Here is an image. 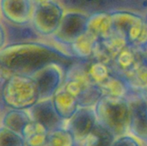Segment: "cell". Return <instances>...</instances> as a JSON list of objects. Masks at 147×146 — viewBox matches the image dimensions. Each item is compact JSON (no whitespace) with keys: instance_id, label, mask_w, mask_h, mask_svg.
I'll return each mask as SVG.
<instances>
[{"instance_id":"obj_1","label":"cell","mask_w":147,"mask_h":146,"mask_svg":"<svg viewBox=\"0 0 147 146\" xmlns=\"http://www.w3.org/2000/svg\"><path fill=\"white\" fill-rule=\"evenodd\" d=\"M78 100L79 107L94 108L102 94L88 72V60L77 59L66 70L61 87Z\"/></svg>"},{"instance_id":"obj_2","label":"cell","mask_w":147,"mask_h":146,"mask_svg":"<svg viewBox=\"0 0 147 146\" xmlns=\"http://www.w3.org/2000/svg\"><path fill=\"white\" fill-rule=\"evenodd\" d=\"M94 108L97 121L115 138L128 133L129 103L127 98L102 96Z\"/></svg>"},{"instance_id":"obj_3","label":"cell","mask_w":147,"mask_h":146,"mask_svg":"<svg viewBox=\"0 0 147 146\" xmlns=\"http://www.w3.org/2000/svg\"><path fill=\"white\" fill-rule=\"evenodd\" d=\"M115 31L126 39L128 45L144 50L147 46V19L130 10L111 11Z\"/></svg>"},{"instance_id":"obj_4","label":"cell","mask_w":147,"mask_h":146,"mask_svg":"<svg viewBox=\"0 0 147 146\" xmlns=\"http://www.w3.org/2000/svg\"><path fill=\"white\" fill-rule=\"evenodd\" d=\"M88 18L89 14L87 13L77 10H65L56 32L51 36L53 40L70 53L68 47L87 31Z\"/></svg>"},{"instance_id":"obj_5","label":"cell","mask_w":147,"mask_h":146,"mask_svg":"<svg viewBox=\"0 0 147 146\" xmlns=\"http://www.w3.org/2000/svg\"><path fill=\"white\" fill-rule=\"evenodd\" d=\"M65 12L58 0L34 4L31 23L41 36H52Z\"/></svg>"},{"instance_id":"obj_6","label":"cell","mask_w":147,"mask_h":146,"mask_svg":"<svg viewBox=\"0 0 147 146\" xmlns=\"http://www.w3.org/2000/svg\"><path fill=\"white\" fill-rule=\"evenodd\" d=\"M67 68L61 64L53 63L32 76L38 87L40 101L51 99L63 86Z\"/></svg>"},{"instance_id":"obj_7","label":"cell","mask_w":147,"mask_h":146,"mask_svg":"<svg viewBox=\"0 0 147 146\" xmlns=\"http://www.w3.org/2000/svg\"><path fill=\"white\" fill-rule=\"evenodd\" d=\"M128 133L147 144V101L140 92H135L128 98Z\"/></svg>"},{"instance_id":"obj_8","label":"cell","mask_w":147,"mask_h":146,"mask_svg":"<svg viewBox=\"0 0 147 146\" xmlns=\"http://www.w3.org/2000/svg\"><path fill=\"white\" fill-rule=\"evenodd\" d=\"M97 123L94 108L79 107L73 116L66 121L65 127L72 133L78 145H82Z\"/></svg>"},{"instance_id":"obj_9","label":"cell","mask_w":147,"mask_h":146,"mask_svg":"<svg viewBox=\"0 0 147 146\" xmlns=\"http://www.w3.org/2000/svg\"><path fill=\"white\" fill-rule=\"evenodd\" d=\"M31 119L46 126L49 131L65 127L66 120L56 111L52 98L39 101L28 109Z\"/></svg>"},{"instance_id":"obj_10","label":"cell","mask_w":147,"mask_h":146,"mask_svg":"<svg viewBox=\"0 0 147 146\" xmlns=\"http://www.w3.org/2000/svg\"><path fill=\"white\" fill-rule=\"evenodd\" d=\"M127 45L128 43L126 39L115 31L110 37L99 40L96 42L93 58L91 59H95L110 65L115 58Z\"/></svg>"},{"instance_id":"obj_11","label":"cell","mask_w":147,"mask_h":146,"mask_svg":"<svg viewBox=\"0 0 147 146\" xmlns=\"http://www.w3.org/2000/svg\"><path fill=\"white\" fill-rule=\"evenodd\" d=\"M87 31L98 40L110 37L115 33L111 12L98 11L90 14L87 22Z\"/></svg>"},{"instance_id":"obj_12","label":"cell","mask_w":147,"mask_h":146,"mask_svg":"<svg viewBox=\"0 0 147 146\" xmlns=\"http://www.w3.org/2000/svg\"><path fill=\"white\" fill-rule=\"evenodd\" d=\"M7 37L9 44H23L40 41L41 35L35 30L31 22L26 24H6Z\"/></svg>"},{"instance_id":"obj_13","label":"cell","mask_w":147,"mask_h":146,"mask_svg":"<svg viewBox=\"0 0 147 146\" xmlns=\"http://www.w3.org/2000/svg\"><path fill=\"white\" fill-rule=\"evenodd\" d=\"M54 108L59 116L65 120H70L79 108L78 100L71 94L60 88L52 97Z\"/></svg>"},{"instance_id":"obj_14","label":"cell","mask_w":147,"mask_h":146,"mask_svg":"<svg viewBox=\"0 0 147 146\" xmlns=\"http://www.w3.org/2000/svg\"><path fill=\"white\" fill-rule=\"evenodd\" d=\"M99 40L89 31L80 35L69 47L70 53L78 59L88 60L93 58L94 49Z\"/></svg>"},{"instance_id":"obj_15","label":"cell","mask_w":147,"mask_h":146,"mask_svg":"<svg viewBox=\"0 0 147 146\" xmlns=\"http://www.w3.org/2000/svg\"><path fill=\"white\" fill-rule=\"evenodd\" d=\"M49 132L42 124L32 120L22 129V136L26 146H42L47 140Z\"/></svg>"},{"instance_id":"obj_16","label":"cell","mask_w":147,"mask_h":146,"mask_svg":"<svg viewBox=\"0 0 147 146\" xmlns=\"http://www.w3.org/2000/svg\"><path fill=\"white\" fill-rule=\"evenodd\" d=\"M116 138L98 121L82 146H113Z\"/></svg>"},{"instance_id":"obj_17","label":"cell","mask_w":147,"mask_h":146,"mask_svg":"<svg viewBox=\"0 0 147 146\" xmlns=\"http://www.w3.org/2000/svg\"><path fill=\"white\" fill-rule=\"evenodd\" d=\"M30 120H32V119L28 112L17 109L9 111L6 114L3 118V125L5 127L22 134V129Z\"/></svg>"},{"instance_id":"obj_18","label":"cell","mask_w":147,"mask_h":146,"mask_svg":"<svg viewBox=\"0 0 147 146\" xmlns=\"http://www.w3.org/2000/svg\"><path fill=\"white\" fill-rule=\"evenodd\" d=\"M78 145L72 133L66 127H63L50 131L42 146H77Z\"/></svg>"},{"instance_id":"obj_19","label":"cell","mask_w":147,"mask_h":146,"mask_svg":"<svg viewBox=\"0 0 147 146\" xmlns=\"http://www.w3.org/2000/svg\"><path fill=\"white\" fill-rule=\"evenodd\" d=\"M18 134H20V133H16L8 127L1 128L0 129V146H26L23 137H22L11 143H9L14 138H16Z\"/></svg>"},{"instance_id":"obj_20","label":"cell","mask_w":147,"mask_h":146,"mask_svg":"<svg viewBox=\"0 0 147 146\" xmlns=\"http://www.w3.org/2000/svg\"><path fill=\"white\" fill-rule=\"evenodd\" d=\"M113 146H142L140 140L132 134H125L115 139Z\"/></svg>"},{"instance_id":"obj_21","label":"cell","mask_w":147,"mask_h":146,"mask_svg":"<svg viewBox=\"0 0 147 146\" xmlns=\"http://www.w3.org/2000/svg\"><path fill=\"white\" fill-rule=\"evenodd\" d=\"M34 4L36 3H47V2H49V1H52V0H33Z\"/></svg>"},{"instance_id":"obj_22","label":"cell","mask_w":147,"mask_h":146,"mask_svg":"<svg viewBox=\"0 0 147 146\" xmlns=\"http://www.w3.org/2000/svg\"><path fill=\"white\" fill-rule=\"evenodd\" d=\"M143 52H144V55H145V57H146V60H147V46L145 47V48H144Z\"/></svg>"},{"instance_id":"obj_23","label":"cell","mask_w":147,"mask_h":146,"mask_svg":"<svg viewBox=\"0 0 147 146\" xmlns=\"http://www.w3.org/2000/svg\"><path fill=\"white\" fill-rule=\"evenodd\" d=\"M142 94H143V96H144V97L146 99V101H147V89H146V90H144L143 92H142Z\"/></svg>"},{"instance_id":"obj_24","label":"cell","mask_w":147,"mask_h":146,"mask_svg":"<svg viewBox=\"0 0 147 146\" xmlns=\"http://www.w3.org/2000/svg\"><path fill=\"white\" fill-rule=\"evenodd\" d=\"M146 19H147V15H146Z\"/></svg>"}]
</instances>
